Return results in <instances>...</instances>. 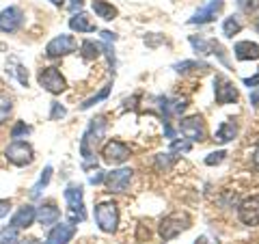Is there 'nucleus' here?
Segmentation results:
<instances>
[{"label": "nucleus", "instance_id": "obj_43", "mask_svg": "<svg viewBox=\"0 0 259 244\" xmlns=\"http://www.w3.org/2000/svg\"><path fill=\"white\" fill-rule=\"evenodd\" d=\"M194 244H207V240H205V235H201V238H197V240H194Z\"/></svg>", "mask_w": 259, "mask_h": 244}, {"label": "nucleus", "instance_id": "obj_42", "mask_svg": "<svg viewBox=\"0 0 259 244\" xmlns=\"http://www.w3.org/2000/svg\"><path fill=\"white\" fill-rule=\"evenodd\" d=\"M253 165L259 169V143H257V147H255V151H253Z\"/></svg>", "mask_w": 259, "mask_h": 244}, {"label": "nucleus", "instance_id": "obj_2", "mask_svg": "<svg viewBox=\"0 0 259 244\" xmlns=\"http://www.w3.org/2000/svg\"><path fill=\"white\" fill-rule=\"evenodd\" d=\"M190 227H192V218H190L188 212H173V214H168L160 221L158 233H160L162 240H173L180 233L188 231Z\"/></svg>", "mask_w": 259, "mask_h": 244}, {"label": "nucleus", "instance_id": "obj_39", "mask_svg": "<svg viewBox=\"0 0 259 244\" xmlns=\"http://www.w3.org/2000/svg\"><path fill=\"white\" fill-rule=\"evenodd\" d=\"M244 85L248 87V89H257L259 87V71L255 76H250V78H244Z\"/></svg>", "mask_w": 259, "mask_h": 244}, {"label": "nucleus", "instance_id": "obj_31", "mask_svg": "<svg viewBox=\"0 0 259 244\" xmlns=\"http://www.w3.org/2000/svg\"><path fill=\"white\" fill-rule=\"evenodd\" d=\"M225 156H227V151H225V149H221V151H214V153H209V156L205 158V165H207V167L221 165V162L225 160Z\"/></svg>", "mask_w": 259, "mask_h": 244}, {"label": "nucleus", "instance_id": "obj_35", "mask_svg": "<svg viewBox=\"0 0 259 244\" xmlns=\"http://www.w3.org/2000/svg\"><path fill=\"white\" fill-rule=\"evenodd\" d=\"M186 106H188V102H186V100H177V102H173V106L168 110L175 112V115H182V112L186 110Z\"/></svg>", "mask_w": 259, "mask_h": 244}, {"label": "nucleus", "instance_id": "obj_13", "mask_svg": "<svg viewBox=\"0 0 259 244\" xmlns=\"http://www.w3.org/2000/svg\"><path fill=\"white\" fill-rule=\"evenodd\" d=\"M132 169H119V171H110L106 173V186L110 192H125L130 182H132Z\"/></svg>", "mask_w": 259, "mask_h": 244}, {"label": "nucleus", "instance_id": "obj_36", "mask_svg": "<svg viewBox=\"0 0 259 244\" xmlns=\"http://www.w3.org/2000/svg\"><path fill=\"white\" fill-rule=\"evenodd\" d=\"M9 210H11V201L9 199H0V221L9 214Z\"/></svg>", "mask_w": 259, "mask_h": 244}, {"label": "nucleus", "instance_id": "obj_4", "mask_svg": "<svg viewBox=\"0 0 259 244\" xmlns=\"http://www.w3.org/2000/svg\"><path fill=\"white\" fill-rule=\"evenodd\" d=\"M65 201H67V208H69V216H71V223H82L87 218L84 212V192H82V184H69L65 188Z\"/></svg>", "mask_w": 259, "mask_h": 244}, {"label": "nucleus", "instance_id": "obj_30", "mask_svg": "<svg viewBox=\"0 0 259 244\" xmlns=\"http://www.w3.org/2000/svg\"><path fill=\"white\" fill-rule=\"evenodd\" d=\"M238 9H240L242 13L250 15V13L259 11V0H238Z\"/></svg>", "mask_w": 259, "mask_h": 244}, {"label": "nucleus", "instance_id": "obj_1", "mask_svg": "<svg viewBox=\"0 0 259 244\" xmlns=\"http://www.w3.org/2000/svg\"><path fill=\"white\" fill-rule=\"evenodd\" d=\"M104 132H106V117L100 115V117L91 119L82 141H80V153H82L84 167H91V162L95 160V147H97V143L102 141Z\"/></svg>", "mask_w": 259, "mask_h": 244}, {"label": "nucleus", "instance_id": "obj_18", "mask_svg": "<svg viewBox=\"0 0 259 244\" xmlns=\"http://www.w3.org/2000/svg\"><path fill=\"white\" fill-rule=\"evenodd\" d=\"M61 218V210L54 206V203H46L37 210V221L41 227H50V225H56Z\"/></svg>", "mask_w": 259, "mask_h": 244}, {"label": "nucleus", "instance_id": "obj_46", "mask_svg": "<svg viewBox=\"0 0 259 244\" xmlns=\"http://www.w3.org/2000/svg\"><path fill=\"white\" fill-rule=\"evenodd\" d=\"M257 32H259V20H257Z\"/></svg>", "mask_w": 259, "mask_h": 244}, {"label": "nucleus", "instance_id": "obj_5", "mask_svg": "<svg viewBox=\"0 0 259 244\" xmlns=\"http://www.w3.org/2000/svg\"><path fill=\"white\" fill-rule=\"evenodd\" d=\"M37 83H39V87H44L46 91L52 95H59L67 89V80L63 78V74L56 67H44L37 76Z\"/></svg>", "mask_w": 259, "mask_h": 244}, {"label": "nucleus", "instance_id": "obj_7", "mask_svg": "<svg viewBox=\"0 0 259 244\" xmlns=\"http://www.w3.org/2000/svg\"><path fill=\"white\" fill-rule=\"evenodd\" d=\"M180 130H182V134L188 138L190 143H201V141H205V121L201 115H192V117H186L182 119V124H180Z\"/></svg>", "mask_w": 259, "mask_h": 244}, {"label": "nucleus", "instance_id": "obj_27", "mask_svg": "<svg viewBox=\"0 0 259 244\" xmlns=\"http://www.w3.org/2000/svg\"><path fill=\"white\" fill-rule=\"evenodd\" d=\"M242 30V24L238 22V18H227L225 24H223V35L225 37H233L238 35V32Z\"/></svg>", "mask_w": 259, "mask_h": 244}, {"label": "nucleus", "instance_id": "obj_12", "mask_svg": "<svg viewBox=\"0 0 259 244\" xmlns=\"http://www.w3.org/2000/svg\"><path fill=\"white\" fill-rule=\"evenodd\" d=\"M22 24H24V13L20 7H7V9L0 11V32L11 35Z\"/></svg>", "mask_w": 259, "mask_h": 244}, {"label": "nucleus", "instance_id": "obj_26", "mask_svg": "<svg viewBox=\"0 0 259 244\" xmlns=\"http://www.w3.org/2000/svg\"><path fill=\"white\" fill-rule=\"evenodd\" d=\"M11 110H13V100L9 95H5V93H0V126L5 124L7 119H9L11 115Z\"/></svg>", "mask_w": 259, "mask_h": 244}, {"label": "nucleus", "instance_id": "obj_17", "mask_svg": "<svg viewBox=\"0 0 259 244\" xmlns=\"http://www.w3.org/2000/svg\"><path fill=\"white\" fill-rule=\"evenodd\" d=\"M233 54L238 61H257L259 59V44L255 42H238L233 46Z\"/></svg>", "mask_w": 259, "mask_h": 244}, {"label": "nucleus", "instance_id": "obj_45", "mask_svg": "<svg viewBox=\"0 0 259 244\" xmlns=\"http://www.w3.org/2000/svg\"><path fill=\"white\" fill-rule=\"evenodd\" d=\"M20 244H41L39 240H26V242H20Z\"/></svg>", "mask_w": 259, "mask_h": 244}, {"label": "nucleus", "instance_id": "obj_38", "mask_svg": "<svg viewBox=\"0 0 259 244\" xmlns=\"http://www.w3.org/2000/svg\"><path fill=\"white\" fill-rule=\"evenodd\" d=\"M104 180H106V173H104V171H97V173L95 175H91V177H89V182H91V184H102Z\"/></svg>", "mask_w": 259, "mask_h": 244}, {"label": "nucleus", "instance_id": "obj_15", "mask_svg": "<svg viewBox=\"0 0 259 244\" xmlns=\"http://www.w3.org/2000/svg\"><path fill=\"white\" fill-rule=\"evenodd\" d=\"M35 221H37V210L26 203V206L18 208V212L11 216L9 227H13V229H18V231H20V229H26V227H30Z\"/></svg>", "mask_w": 259, "mask_h": 244}, {"label": "nucleus", "instance_id": "obj_25", "mask_svg": "<svg viewBox=\"0 0 259 244\" xmlns=\"http://www.w3.org/2000/svg\"><path fill=\"white\" fill-rule=\"evenodd\" d=\"M110 87H112V85H106V87H104V89H102V91H100V93H97V95H93V97H89V100H84L82 104H80V110H89V108H91V106H95V104H97V102L106 100V97L110 95Z\"/></svg>", "mask_w": 259, "mask_h": 244}, {"label": "nucleus", "instance_id": "obj_11", "mask_svg": "<svg viewBox=\"0 0 259 244\" xmlns=\"http://www.w3.org/2000/svg\"><path fill=\"white\" fill-rule=\"evenodd\" d=\"M214 97H216V104H233L238 102V89L233 87L231 80H227L225 76H216L214 78Z\"/></svg>", "mask_w": 259, "mask_h": 244}, {"label": "nucleus", "instance_id": "obj_10", "mask_svg": "<svg viewBox=\"0 0 259 244\" xmlns=\"http://www.w3.org/2000/svg\"><path fill=\"white\" fill-rule=\"evenodd\" d=\"M238 218L248 227L259 225V194H250L238 208Z\"/></svg>", "mask_w": 259, "mask_h": 244}, {"label": "nucleus", "instance_id": "obj_37", "mask_svg": "<svg viewBox=\"0 0 259 244\" xmlns=\"http://www.w3.org/2000/svg\"><path fill=\"white\" fill-rule=\"evenodd\" d=\"M65 7H67L71 13H76V11H80L84 7V0H71V3H65Z\"/></svg>", "mask_w": 259, "mask_h": 244}, {"label": "nucleus", "instance_id": "obj_33", "mask_svg": "<svg viewBox=\"0 0 259 244\" xmlns=\"http://www.w3.org/2000/svg\"><path fill=\"white\" fill-rule=\"evenodd\" d=\"M175 160V156H173V153H160V156H158V167L160 169H168V167H171V162Z\"/></svg>", "mask_w": 259, "mask_h": 244}, {"label": "nucleus", "instance_id": "obj_32", "mask_svg": "<svg viewBox=\"0 0 259 244\" xmlns=\"http://www.w3.org/2000/svg\"><path fill=\"white\" fill-rule=\"evenodd\" d=\"M65 115H67V108L61 106L59 102H52V112H50V119H52V121H59V119H63Z\"/></svg>", "mask_w": 259, "mask_h": 244}, {"label": "nucleus", "instance_id": "obj_40", "mask_svg": "<svg viewBox=\"0 0 259 244\" xmlns=\"http://www.w3.org/2000/svg\"><path fill=\"white\" fill-rule=\"evenodd\" d=\"M102 37H104V42H117V35L115 32H110V30H102Z\"/></svg>", "mask_w": 259, "mask_h": 244}, {"label": "nucleus", "instance_id": "obj_3", "mask_svg": "<svg viewBox=\"0 0 259 244\" xmlns=\"http://www.w3.org/2000/svg\"><path fill=\"white\" fill-rule=\"evenodd\" d=\"M95 223L104 233H115L119 227V208L115 201H102L95 206Z\"/></svg>", "mask_w": 259, "mask_h": 244}, {"label": "nucleus", "instance_id": "obj_28", "mask_svg": "<svg viewBox=\"0 0 259 244\" xmlns=\"http://www.w3.org/2000/svg\"><path fill=\"white\" fill-rule=\"evenodd\" d=\"M30 132H32L30 126H26L24 121H18V124L11 128V138H13V141H20V138H26Z\"/></svg>", "mask_w": 259, "mask_h": 244}, {"label": "nucleus", "instance_id": "obj_19", "mask_svg": "<svg viewBox=\"0 0 259 244\" xmlns=\"http://www.w3.org/2000/svg\"><path fill=\"white\" fill-rule=\"evenodd\" d=\"M69 28H71V30H76V32H95V22L89 18V13L78 11V13L71 15Z\"/></svg>", "mask_w": 259, "mask_h": 244}, {"label": "nucleus", "instance_id": "obj_6", "mask_svg": "<svg viewBox=\"0 0 259 244\" xmlns=\"http://www.w3.org/2000/svg\"><path fill=\"white\" fill-rule=\"evenodd\" d=\"M5 156L15 167H26L35 160V149H32L26 141H13L9 147L5 149Z\"/></svg>", "mask_w": 259, "mask_h": 244}, {"label": "nucleus", "instance_id": "obj_20", "mask_svg": "<svg viewBox=\"0 0 259 244\" xmlns=\"http://www.w3.org/2000/svg\"><path fill=\"white\" fill-rule=\"evenodd\" d=\"M236 136H238V126H236V121H231V119H229V121H223V124L218 126L214 141H216V143H221V145H225V143L233 141Z\"/></svg>", "mask_w": 259, "mask_h": 244}, {"label": "nucleus", "instance_id": "obj_34", "mask_svg": "<svg viewBox=\"0 0 259 244\" xmlns=\"http://www.w3.org/2000/svg\"><path fill=\"white\" fill-rule=\"evenodd\" d=\"M192 67H205V65H199L197 61H184V63H177V65H175V69L180 71V74H182V71L192 69Z\"/></svg>", "mask_w": 259, "mask_h": 244}, {"label": "nucleus", "instance_id": "obj_22", "mask_svg": "<svg viewBox=\"0 0 259 244\" xmlns=\"http://www.w3.org/2000/svg\"><path fill=\"white\" fill-rule=\"evenodd\" d=\"M7 74H11V76L18 78V83L22 87H28V71L24 69V65L18 63L15 59H11L9 63H7Z\"/></svg>", "mask_w": 259, "mask_h": 244}, {"label": "nucleus", "instance_id": "obj_41", "mask_svg": "<svg viewBox=\"0 0 259 244\" xmlns=\"http://www.w3.org/2000/svg\"><path fill=\"white\" fill-rule=\"evenodd\" d=\"M257 89H259V87H257ZM250 104H253L255 108L259 106V91H253V93H250Z\"/></svg>", "mask_w": 259, "mask_h": 244}, {"label": "nucleus", "instance_id": "obj_21", "mask_svg": "<svg viewBox=\"0 0 259 244\" xmlns=\"http://www.w3.org/2000/svg\"><path fill=\"white\" fill-rule=\"evenodd\" d=\"M93 11H95L97 18H102V20H106V22L115 20L117 15H119L117 7L110 5V3H106V0H93Z\"/></svg>", "mask_w": 259, "mask_h": 244}, {"label": "nucleus", "instance_id": "obj_44", "mask_svg": "<svg viewBox=\"0 0 259 244\" xmlns=\"http://www.w3.org/2000/svg\"><path fill=\"white\" fill-rule=\"evenodd\" d=\"M50 3L56 5V7H63V5H65V0H50Z\"/></svg>", "mask_w": 259, "mask_h": 244}, {"label": "nucleus", "instance_id": "obj_24", "mask_svg": "<svg viewBox=\"0 0 259 244\" xmlns=\"http://www.w3.org/2000/svg\"><path fill=\"white\" fill-rule=\"evenodd\" d=\"M80 52H82V56L87 61H95L97 56L102 54V46L95 44V42H82V46H80Z\"/></svg>", "mask_w": 259, "mask_h": 244}, {"label": "nucleus", "instance_id": "obj_8", "mask_svg": "<svg viewBox=\"0 0 259 244\" xmlns=\"http://www.w3.org/2000/svg\"><path fill=\"white\" fill-rule=\"evenodd\" d=\"M130 158V147L121 141H108L102 147V160L106 165H123V162Z\"/></svg>", "mask_w": 259, "mask_h": 244}, {"label": "nucleus", "instance_id": "obj_14", "mask_svg": "<svg viewBox=\"0 0 259 244\" xmlns=\"http://www.w3.org/2000/svg\"><path fill=\"white\" fill-rule=\"evenodd\" d=\"M76 235V225L74 223H56L52 227V231L48 233V242L46 244H69L71 238Z\"/></svg>", "mask_w": 259, "mask_h": 244}, {"label": "nucleus", "instance_id": "obj_9", "mask_svg": "<svg viewBox=\"0 0 259 244\" xmlns=\"http://www.w3.org/2000/svg\"><path fill=\"white\" fill-rule=\"evenodd\" d=\"M78 48L76 39L71 35H59L48 42L46 46V54L50 56V59H59V56H65V54H71Z\"/></svg>", "mask_w": 259, "mask_h": 244}, {"label": "nucleus", "instance_id": "obj_23", "mask_svg": "<svg viewBox=\"0 0 259 244\" xmlns=\"http://www.w3.org/2000/svg\"><path fill=\"white\" fill-rule=\"evenodd\" d=\"M50 180H52V167H46L41 171V177H39V182L30 188V199H37L39 194H41V190L46 188L48 184H50Z\"/></svg>", "mask_w": 259, "mask_h": 244}, {"label": "nucleus", "instance_id": "obj_16", "mask_svg": "<svg viewBox=\"0 0 259 244\" xmlns=\"http://www.w3.org/2000/svg\"><path fill=\"white\" fill-rule=\"evenodd\" d=\"M223 5H225L223 0H209L205 7H201V9L192 15V18L188 20V24H207V22L216 20V15L221 13Z\"/></svg>", "mask_w": 259, "mask_h": 244}, {"label": "nucleus", "instance_id": "obj_29", "mask_svg": "<svg viewBox=\"0 0 259 244\" xmlns=\"http://www.w3.org/2000/svg\"><path fill=\"white\" fill-rule=\"evenodd\" d=\"M0 244H20L18 229H13V227H5V229L0 231Z\"/></svg>", "mask_w": 259, "mask_h": 244}]
</instances>
